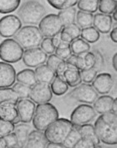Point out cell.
Wrapping results in <instances>:
<instances>
[{"label": "cell", "instance_id": "1", "mask_svg": "<svg viewBox=\"0 0 117 148\" xmlns=\"http://www.w3.org/2000/svg\"><path fill=\"white\" fill-rule=\"evenodd\" d=\"M94 128L101 142L106 145L117 144V114H101L94 123Z\"/></svg>", "mask_w": 117, "mask_h": 148}, {"label": "cell", "instance_id": "2", "mask_svg": "<svg viewBox=\"0 0 117 148\" xmlns=\"http://www.w3.org/2000/svg\"><path fill=\"white\" fill-rule=\"evenodd\" d=\"M59 117L57 109L52 104L42 103L35 107L33 116V125L35 129L44 131L46 127Z\"/></svg>", "mask_w": 117, "mask_h": 148}, {"label": "cell", "instance_id": "3", "mask_svg": "<svg viewBox=\"0 0 117 148\" xmlns=\"http://www.w3.org/2000/svg\"><path fill=\"white\" fill-rule=\"evenodd\" d=\"M44 6L36 0H29L21 4L18 10V17L21 22L36 25L45 15Z\"/></svg>", "mask_w": 117, "mask_h": 148}, {"label": "cell", "instance_id": "4", "mask_svg": "<svg viewBox=\"0 0 117 148\" xmlns=\"http://www.w3.org/2000/svg\"><path fill=\"white\" fill-rule=\"evenodd\" d=\"M74 124L66 118H57L51 123L44 130V134L49 142L62 144L69 133L71 132Z\"/></svg>", "mask_w": 117, "mask_h": 148}, {"label": "cell", "instance_id": "5", "mask_svg": "<svg viewBox=\"0 0 117 148\" xmlns=\"http://www.w3.org/2000/svg\"><path fill=\"white\" fill-rule=\"evenodd\" d=\"M43 39L44 36L39 31V27L34 25L21 27L14 35V40L19 43L23 49L38 47Z\"/></svg>", "mask_w": 117, "mask_h": 148}, {"label": "cell", "instance_id": "6", "mask_svg": "<svg viewBox=\"0 0 117 148\" xmlns=\"http://www.w3.org/2000/svg\"><path fill=\"white\" fill-rule=\"evenodd\" d=\"M24 49L14 39L7 38L0 44V59L3 62L15 64L22 58Z\"/></svg>", "mask_w": 117, "mask_h": 148}, {"label": "cell", "instance_id": "7", "mask_svg": "<svg viewBox=\"0 0 117 148\" xmlns=\"http://www.w3.org/2000/svg\"><path fill=\"white\" fill-rule=\"evenodd\" d=\"M68 96L80 103L91 105L93 104L98 99V93L91 84L80 83L75 86V88L68 93Z\"/></svg>", "mask_w": 117, "mask_h": 148}, {"label": "cell", "instance_id": "8", "mask_svg": "<svg viewBox=\"0 0 117 148\" xmlns=\"http://www.w3.org/2000/svg\"><path fill=\"white\" fill-rule=\"evenodd\" d=\"M63 25L57 14L44 16L39 22V29L44 37L51 38L62 29Z\"/></svg>", "mask_w": 117, "mask_h": 148}, {"label": "cell", "instance_id": "9", "mask_svg": "<svg viewBox=\"0 0 117 148\" xmlns=\"http://www.w3.org/2000/svg\"><path fill=\"white\" fill-rule=\"evenodd\" d=\"M96 115L97 112L92 106L89 104H82L72 111L70 115V121L74 125L81 126L92 121Z\"/></svg>", "mask_w": 117, "mask_h": 148}, {"label": "cell", "instance_id": "10", "mask_svg": "<svg viewBox=\"0 0 117 148\" xmlns=\"http://www.w3.org/2000/svg\"><path fill=\"white\" fill-rule=\"evenodd\" d=\"M22 27V22L16 15H6L0 19V36L10 38Z\"/></svg>", "mask_w": 117, "mask_h": 148}, {"label": "cell", "instance_id": "11", "mask_svg": "<svg viewBox=\"0 0 117 148\" xmlns=\"http://www.w3.org/2000/svg\"><path fill=\"white\" fill-rule=\"evenodd\" d=\"M52 97L53 93L51 88V85L39 82L32 86L29 95V99L36 104L50 102Z\"/></svg>", "mask_w": 117, "mask_h": 148}, {"label": "cell", "instance_id": "12", "mask_svg": "<svg viewBox=\"0 0 117 148\" xmlns=\"http://www.w3.org/2000/svg\"><path fill=\"white\" fill-rule=\"evenodd\" d=\"M21 59L26 66L34 68L46 62L47 54L38 46L34 48L26 49V51L23 52Z\"/></svg>", "mask_w": 117, "mask_h": 148}, {"label": "cell", "instance_id": "13", "mask_svg": "<svg viewBox=\"0 0 117 148\" xmlns=\"http://www.w3.org/2000/svg\"><path fill=\"white\" fill-rule=\"evenodd\" d=\"M16 104L21 123H30L34 114L35 103L29 98H19Z\"/></svg>", "mask_w": 117, "mask_h": 148}, {"label": "cell", "instance_id": "14", "mask_svg": "<svg viewBox=\"0 0 117 148\" xmlns=\"http://www.w3.org/2000/svg\"><path fill=\"white\" fill-rule=\"evenodd\" d=\"M92 86L98 94H108L113 86H114V80L110 74L109 73H100L98 74L93 80Z\"/></svg>", "mask_w": 117, "mask_h": 148}, {"label": "cell", "instance_id": "15", "mask_svg": "<svg viewBox=\"0 0 117 148\" xmlns=\"http://www.w3.org/2000/svg\"><path fill=\"white\" fill-rule=\"evenodd\" d=\"M16 71L11 64L0 62V87H10L16 82Z\"/></svg>", "mask_w": 117, "mask_h": 148}, {"label": "cell", "instance_id": "16", "mask_svg": "<svg viewBox=\"0 0 117 148\" xmlns=\"http://www.w3.org/2000/svg\"><path fill=\"white\" fill-rule=\"evenodd\" d=\"M0 118L5 121L12 122L15 125L21 123L16 102L4 101L0 103Z\"/></svg>", "mask_w": 117, "mask_h": 148}, {"label": "cell", "instance_id": "17", "mask_svg": "<svg viewBox=\"0 0 117 148\" xmlns=\"http://www.w3.org/2000/svg\"><path fill=\"white\" fill-rule=\"evenodd\" d=\"M49 141L46 139L44 131L35 129L29 132L25 148H46Z\"/></svg>", "mask_w": 117, "mask_h": 148}, {"label": "cell", "instance_id": "18", "mask_svg": "<svg viewBox=\"0 0 117 148\" xmlns=\"http://www.w3.org/2000/svg\"><path fill=\"white\" fill-rule=\"evenodd\" d=\"M92 24L100 34H108L112 29L113 19L110 15L98 13L93 16Z\"/></svg>", "mask_w": 117, "mask_h": 148}, {"label": "cell", "instance_id": "19", "mask_svg": "<svg viewBox=\"0 0 117 148\" xmlns=\"http://www.w3.org/2000/svg\"><path fill=\"white\" fill-rule=\"evenodd\" d=\"M63 81H65V82L68 85V86L71 87H75L79 85L82 82L80 70L75 65L69 64L68 69L65 70L63 74Z\"/></svg>", "mask_w": 117, "mask_h": 148}, {"label": "cell", "instance_id": "20", "mask_svg": "<svg viewBox=\"0 0 117 148\" xmlns=\"http://www.w3.org/2000/svg\"><path fill=\"white\" fill-rule=\"evenodd\" d=\"M34 72H35L37 82H39L51 84V82L53 81V79L56 76V72L44 64L36 67Z\"/></svg>", "mask_w": 117, "mask_h": 148}, {"label": "cell", "instance_id": "21", "mask_svg": "<svg viewBox=\"0 0 117 148\" xmlns=\"http://www.w3.org/2000/svg\"><path fill=\"white\" fill-rule=\"evenodd\" d=\"M114 99L111 96L103 94V96L98 97L93 103V108L98 114H104L112 111V104Z\"/></svg>", "mask_w": 117, "mask_h": 148}, {"label": "cell", "instance_id": "22", "mask_svg": "<svg viewBox=\"0 0 117 148\" xmlns=\"http://www.w3.org/2000/svg\"><path fill=\"white\" fill-rule=\"evenodd\" d=\"M80 32H81V28L75 22L64 26L60 32L62 40L70 43L73 40L79 38L80 36Z\"/></svg>", "mask_w": 117, "mask_h": 148}, {"label": "cell", "instance_id": "23", "mask_svg": "<svg viewBox=\"0 0 117 148\" xmlns=\"http://www.w3.org/2000/svg\"><path fill=\"white\" fill-rule=\"evenodd\" d=\"M31 126L28 125L26 123H17L15 125L14 128V133L17 138V141H18V145L20 148H24L27 136L29 132L31 131Z\"/></svg>", "mask_w": 117, "mask_h": 148}, {"label": "cell", "instance_id": "24", "mask_svg": "<svg viewBox=\"0 0 117 148\" xmlns=\"http://www.w3.org/2000/svg\"><path fill=\"white\" fill-rule=\"evenodd\" d=\"M79 133L81 134V138L91 140L92 142L94 143L96 147L100 144L101 141L98 138V134L95 131L94 126L92 124L88 123H86L84 125L79 126Z\"/></svg>", "mask_w": 117, "mask_h": 148}, {"label": "cell", "instance_id": "25", "mask_svg": "<svg viewBox=\"0 0 117 148\" xmlns=\"http://www.w3.org/2000/svg\"><path fill=\"white\" fill-rule=\"evenodd\" d=\"M16 80L18 82H21L24 84L28 85L33 86L38 82L35 76V72L31 69H26L23 70H21L16 75Z\"/></svg>", "mask_w": 117, "mask_h": 148}, {"label": "cell", "instance_id": "26", "mask_svg": "<svg viewBox=\"0 0 117 148\" xmlns=\"http://www.w3.org/2000/svg\"><path fill=\"white\" fill-rule=\"evenodd\" d=\"M63 27L74 23L76 16V9L75 7H68L60 10L57 15Z\"/></svg>", "mask_w": 117, "mask_h": 148}, {"label": "cell", "instance_id": "27", "mask_svg": "<svg viewBox=\"0 0 117 148\" xmlns=\"http://www.w3.org/2000/svg\"><path fill=\"white\" fill-rule=\"evenodd\" d=\"M70 49H71L73 54L79 55L81 53H86V52L90 51L91 46H90L89 43H87L83 39L79 37V38L73 40L70 42Z\"/></svg>", "mask_w": 117, "mask_h": 148}, {"label": "cell", "instance_id": "28", "mask_svg": "<svg viewBox=\"0 0 117 148\" xmlns=\"http://www.w3.org/2000/svg\"><path fill=\"white\" fill-rule=\"evenodd\" d=\"M79 37L87 43H92L93 44V43H96L97 41H98V40L100 39V33L94 27L90 26V27H87L81 29Z\"/></svg>", "mask_w": 117, "mask_h": 148}, {"label": "cell", "instance_id": "29", "mask_svg": "<svg viewBox=\"0 0 117 148\" xmlns=\"http://www.w3.org/2000/svg\"><path fill=\"white\" fill-rule=\"evenodd\" d=\"M51 88L52 93L57 96H62L65 94L68 90V85L62 79H61L57 75L55 76L53 81L51 82Z\"/></svg>", "mask_w": 117, "mask_h": 148}, {"label": "cell", "instance_id": "30", "mask_svg": "<svg viewBox=\"0 0 117 148\" xmlns=\"http://www.w3.org/2000/svg\"><path fill=\"white\" fill-rule=\"evenodd\" d=\"M75 21H76V24L80 28H85V27L92 26L93 15L92 13L79 10L78 12H76Z\"/></svg>", "mask_w": 117, "mask_h": 148}, {"label": "cell", "instance_id": "31", "mask_svg": "<svg viewBox=\"0 0 117 148\" xmlns=\"http://www.w3.org/2000/svg\"><path fill=\"white\" fill-rule=\"evenodd\" d=\"M81 139V134L79 130V126L74 125L71 132L62 143L65 148H75L79 140Z\"/></svg>", "mask_w": 117, "mask_h": 148}, {"label": "cell", "instance_id": "32", "mask_svg": "<svg viewBox=\"0 0 117 148\" xmlns=\"http://www.w3.org/2000/svg\"><path fill=\"white\" fill-rule=\"evenodd\" d=\"M117 9L116 0H99L98 1V10L100 13L111 15Z\"/></svg>", "mask_w": 117, "mask_h": 148}, {"label": "cell", "instance_id": "33", "mask_svg": "<svg viewBox=\"0 0 117 148\" xmlns=\"http://www.w3.org/2000/svg\"><path fill=\"white\" fill-rule=\"evenodd\" d=\"M21 0H0V13L10 14L17 10Z\"/></svg>", "mask_w": 117, "mask_h": 148}, {"label": "cell", "instance_id": "34", "mask_svg": "<svg viewBox=\"0 0 117 148\" xmlns=\"http://www.w3.org/2000/svg\"><path fill=\"white\" fill-rule=\"evenodd\" d=\"M99 0H79L77 3L79 10L89 13H95L98 10Z\"/></svg>", "mask_w": 117, "mask_h": 148}, {"label": "cell", "instance_id": "35", "mask_svg": "<svg viewBox=\"0 0 117 148\" xmlns=\"http://www.w3.org/2000/svg\"><path fill=\"white\" fill-rule=\"evenodd\" d=\"M18 99L19 96L12 87H0V103L4 101L16 102Z\"/></svg>", "mask_w": 117, "mask_h": 148}, {"label": "cell", "instance_id": "36", "mask_svg": "<svg viewBox=\"0 0 117 148\" xmlns=\"http://www.w3.org/2000/svg\"><path fill=\"white\" fill-rule=\"evenodd\" d=\"M54 53L63 61H66L72 54V51L70 49V43L62 41V43L56 48Z\"/></svg>", "mask_w": 117, "mask_h": 148}, {"label": "cell", "instance_id": "37", "mask_svg": "<svg viewBox=\"0 0 117 148\" xmlns=\"http://www.w3.org/2000/svg\"><path fill=\"white\" fill-rule=\"evenodd\" d=\"M12 88L17 93V95L19 96V98H29L32 86L17 82L16 83H14L13 84Z\"/></svg>", "mask_w": 117, "mask_h": 148}, {"label": "cell", "instance_id": "38", "mask_svg": "<svg viewBox=\"0 0 117 148\" xmlns=\"http://www.w3.org/2000/svg\"><path fill=\"white\" fill-rule=\"evenodd\" d=\"M98 71L92 67L87 69H82L80 70V76H81V82L83 83H92L93 80L95 79L96 75H98Z\"/></svg>", "mask_w": 117, "mask_h": 148}, {"label": "cell", "instance_id": "39", "mask_svg": "<svg viewBox=\"0 0 117 148\" xmlns=\"http://www.w3.org/2000/svg\"><path fill=\"white\" fill-rule=\"evenodd\" d=\"M15 128V124L12 122L5 121L0 118V136L3 137L4 135L12 133Z\"/></svg>", "mask_w": 117, "mask_h": 148}, {"label": "cell", "instance_id": "40", "mask_svg": "<svg viewBox=\"0 0 117 148\" xmlns=\"http://www.w3.org/2000/svg\"><path fill=\"white\" fill-rule=\"evenodd\" d=\"M40 48L46 54H49V55L53 54L56 50V48L54 47L51 41V38H48V37H45L42 40V41L40 43Z\"/></svg>", "mask_w": 117, "mask_h": 148}, {"label": "cell", "instance_id": "41", "mask_svg": "<svg viewBox=\"0 0 117 148\" xmlns=\"http://www.w3.org/2000/svg\"><path fill=\"white\" fill-rule=\"evenodd\" d=\"M5 144H6V148H17L19 147L17 138L14 132L10 133L6 135L3 136ZM20 148V147H19Z\"/></svg>", "mask_w": 117, "mask_h": 148}, {"label": "cell", "instance_id": "42", "mask_svg": "<svg viewBox=\"0 0 117 148\" xmlns=\"http://www.w3.org/2000/svg\"><path fill=\"white\" fill-rule=\"evenodd\" d=\"M63 62L62 59H61L60 58H58L56 54H51L49 57H47V59H46V65L49 66L51 69H52L55 72L57 69L60 64H62Z\"/></svg>", "mask_w": 117, "mask_h": 148}, {"label": "cell", "instance_id": "43", "mask_svg": "<svg viewBox=\"0 0 117 148\" xmlns=\"http://www.w3.org/2000/svg\"><path fill=\"white\" fill-rule=\"evenodd\" d=\"M84 60H85V64H86V69L92 68L95 64V55L93 51L86 52L84 56Z\"/></svg>", "mask_w": 117, "mask_h": 148}, {"label": "cell", "instance_id": "44", "mask_svg": "<svg viewBox=\"0 0 117 148\" xmlns=\"http://www.w3.org/2000/svg\"><path fill=\"white\" fill-rule=\"evenodd\" d=\"M93 53L95 55V64H94L93 68L98 72H99L103 69V55L98 51H94Z\"/></svg>", "mask_w": 117, "mask_h": 148}, {"label": "cell", "instance_id": "45", "mask_svg": "<svg viewBox=\"0 0 117 148\" xmlns=\"http://www.w3.org/2000/svg\"><path fill=\"white\" fill-rule=\"evenodd\" d=\"M96 146L94 145L93 142H92L91 140H86V139H84V138H81L77 144L75 145V148H95Z\"/></svg>", "mask_w": 117, "mask_h": 148}, {"label": "cell", "instance_id": "46", "mask_svg": "<svg viewBox=\"0 0 117 148\" xmlns=\"http://www.w3.org/2000/svg\"><path fill=\"white\" fill-rule=\"evenodd\" d=\"M66 0H47L50 5H51L53 8L57 10H62L63 8V5L65 3Z\"/></svg>", "mask_w": 117, "mask_h": 148}, {"label": "cell", "instance_id": "47", "mask_svg": "<svg viewBox=\"0 0 117 148\" xmlns=\"http://www.w3.org/2000/svg\"><path fill=\"white\" fill-rule=\"evenodd\" d=\"M51 41H52V44H53L54 47L57 48L59 45L62 43V38H61V34L58 33V34H55L54 36H52L51 37Z\"/></svg>", "mask_w": 117, "mask_h": 148}, {"label": "cell", "instance_id": "48", "mask_svg": "<svg viewBox=\"0 0 117 148\" xmlns=\"http://www.w3.org/2000/svg\"><path fill=\"white\" fill-rule=\"evenodd\" d=\"M109 36H110V39L112 40V41H114L115 43L117 42V27L116 26L113 28V29H111L110 30V34H109Z\"/></svg>", "mask_w": 117, "mask_h": 148}, {"label": "cell", "instance_id": "49", "mask_svg": "<svg viewBox=\"0 0 117 148\" xmlns=\"http://www.w3.org/2000/svg\"><path fill=\"white\" fill-rule=\"evenodd\" d=\"M78 1L79 0H66L62 9H64V8H68V7H74L75 4H77Z\"/></svg>", "mask_w": 117, "mask_h": 148}, {"label": "cell", "instance_id": "50", "mask_svg": "<svg viewBox=\"0 0 117 148\" xmlns=\"http://www.w3.org/2000/svg\"><path fill=\"white\" fill-rule=\"evenodd\" d=\"M76 57H77V55H75V54H71V56L66 60V62L67 63H68V64H73V65H75L76 64ZM76 66V65H75Z\"/></svg>", "mask_w": 117, "mask_h": 148}, {"label": "cell", "instance_id": "51", "mask_svg": "<svg viewBox=\"0 0 117 148\" xmlns=\"http://www.w3.org/2000/svg\"><path fill=\"white\" fill-rule=\"evenodd\" d=\"M46 148H65L63 146V144H60V143H52V142H49Z\"/></svg>", "mask_w": 117, "mask_h": 148}, {"label": "cell", "instance_id": "52", "mask_svg": "<svg viewBox=\"0 0 117 148\" xmlns=\"http://www.w3.org/2000/svg\"><path fill=\"white\" fill-rule=\"evenodd\" d=\"M112 65H113V68L116 71L117 70V53H116L112 58Z\"/></svg>", "mask_w": 117, "mask_h": 148}, {"label": "cell", "instance_id": "53", "mask_svg": "<svg viewBox=\"0 0 117 148\" xmlns=\"http://www.w3.org/2000/svg\"><path fill=\"white\" fill-rule=\"evenodd\" d=\"M112 112L117 114V99H114V101L112 104Z\"/></svg>", "mask_w": 117, "mask_h": 148}, {"label": "cell", "instance_id": "54", "mask_svg": "<svg viewBox=\"0 0 117 148\" xmlns=\"http://www.w3.org/2000/svg\"><path fill=\"white\" fill-rule=\"evenodd\" d=\"M0 148H6V144H5L4 139L2 136H0Z\"/></svg>", "mask_w": 117, "mask_h": 148}, {"label": "cell", "instance_id": "55", "mask_svg": "<svg viewBox=\"0 0 117 148\" xmlns=\"http://www.w3.org/2000/svg\"><path fill=\"white\" fill-rule=\"evenodd\" d=\"M112 14H113V17H112V19H113L114 21L116 22L117 21V11L116 10V11H114Z\"/></svg>", "mask_w": 117, "mask_h": 148}]
</instances>
